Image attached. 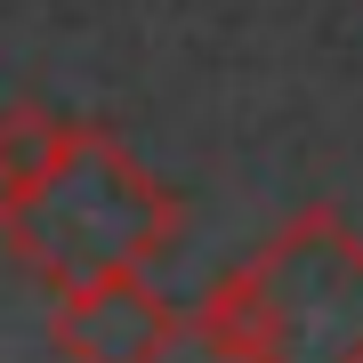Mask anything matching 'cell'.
Returning a JSON list of instances; mask_svg holds the SVG:
<instances>
[]
</instances>
